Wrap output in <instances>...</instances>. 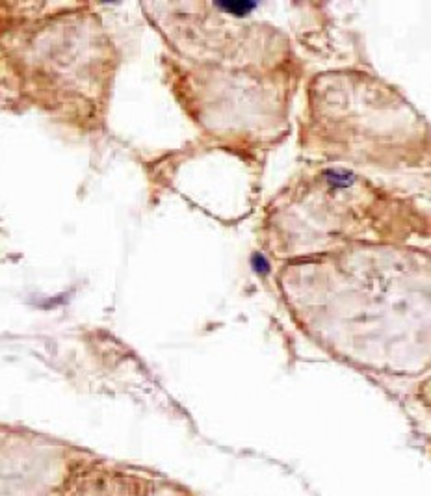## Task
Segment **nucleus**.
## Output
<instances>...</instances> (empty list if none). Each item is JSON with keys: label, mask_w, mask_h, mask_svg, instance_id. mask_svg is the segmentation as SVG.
<instances>
[{"label": "nucleus", "mask_w": 431, "mask_h": 496, "mask_svg": "<svg viewBox=\"0 0 431 496\" xmlns=\"http://www.w3.org/2000/svg\"><path fill=\"white\" fill-rule=\"evenodd\" d=\"M251 268L255 269L259 275H266V274H270L271 266H270V262L266 260V257L262 255V253H255L251 259Z\"/></svg>", "instance_id": "f03ea898"}, {"label": "nucleus", "mask_w": 431, "mask_h": 496, "mask_svg": "<svg viewBox=\"0 0 431 496\" xmlns=\"http://www.w3.org/2000/svg\"><path fill=\"white\" fill-rule=\"evenodd\" d=\"M218 8L225 10L227 14H234L237 17H242V15H249L256 8V4L251 2H240V4H218Z\"/></svg>", "instance_id": "f257e3e1"}]
</instances>
